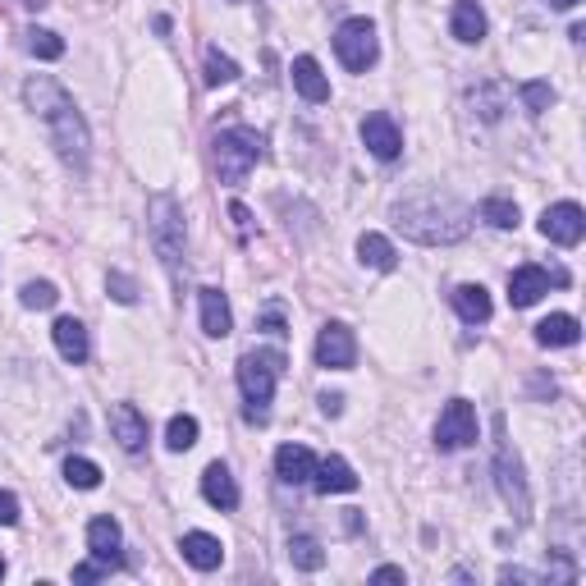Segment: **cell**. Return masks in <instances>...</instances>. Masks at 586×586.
<instances>
[{"label": "cell", "mask_w": 586, "mask_h": 586, "mask_svg": "<svg viewBox=\"0 0 586 586\" xmlns=\"http://www.w3.org/2000/svg\"><path fill=\"white\" fill-rule=\"evenodd\" d=\"M23 101H28V110H33L37 120L46 124V133H51V147L60 152V161H65L69 170L83 174L87 161H92V133H87V120L78 115L74 97H69V92L55 83V78L33 74L28 83H23Z\"/></svg>", "instance_id": "6da1fadb"}, {"label": "cell", "mask_w": 586, "mask_h": 586, "mask_svg": "<svg viewBox=\"0 0 586 586\" xmlns=\"http://www.w3.org/2000/svg\"><path fill=\"white\" fill-rule=\"evenodd\" d=\"M394 225H399L403 239L426 243V248H445V243L467 239L472 211L463 202H454L449 193H417L394 207Z\"/></svg>", "instance_id": "7a4b0ae2"}, {"label": "cell", "mask_w": 586, "mask_h": 586, "mask_svg": "<svg viewBox=\"0 0 586 586\" xmlns=\"http://www.w3.org/2000/svg\"><path fill=\"white\" fill-rule=\"evenodd\" d=\"M284 367H289V358H284L280 348H257V353H243L239 358V390L248 399L243 417L252 426L271 422V399H275V385H280Z\"/></svg>", "instance_id": "3957f363"}, {"label": "cell", "mask_w": 586, "mask_h": 586, "mask_svg": "<svg viewBox=\"0 0 586 586\" xmlns=\"http://www.w3.org/2000/svg\"><path fill=\"white\" fill-rule=\"evenodd\" d=\"M147 229H152V248L161 257V266L170 275L184 271V252H188V234H184V207L170 193H156L147 202Z\"/></svg>", "instance_id": "277c9868"}, {"label": "cell", "mask_w": 586, "mask_h": 586, "mask_svg": "<svg viewBox=\"0 0 586 586\" xmlns=\"http://www.w3.org/2000/svg\"><path fill=\"white\" fill-rule=\"evenodd\" d=\"M495 486H500V500L509 504L513 518L518 522L532 518V486H527L518 449H513L509 435H504V417H495Z\"/></svg>", "instance_id": "5b68a950"}, {"label": "cell", "mask_w": 586, "mask_h": 586, "mask_svg": "<svg viewBox=\"0 0 586 586\" xmlns=\"http://www.w3.org/2000/svg\"><path fill=\"white\" fill-rule=\"evenodd\" d=\"M266 156V138H261L257 129H225L216 138V174L220 184H243L252 170H257V161Z\"/></svg>", "instance_id": "8992f818"}, {"label": "cell", "mask_w": 586, "mask_h": 586, "mask_svg": "<svg viewBox=\"0 0 586 586\" xmlns=\"http://www.w3.org/2000/svg\"><path fill=\"white\" fill-rule=\"evenodd\" d=\"M376 28H371V19H344L335 33V55L339 65L348 69V74H367L371 65H376Z\"/></svg>", "instance_id": "52a82bcc"}, {"label": "cell", "mask_w": 586, "mask_h": 586, "mask_svg": "<svg viewBox=\"0 0 586 586\" xmlns=\"http://www.w3.org/2000/svg\"><path fill=\"white\" fill-rule=\"evenodd\" d=\"M477 445V408L467 399H449L440 422H435V449L440 454H454V449Z\"/></svg>", "instance_id": "ba28073f"}, {"label": "cell", "mask_w": 586, "mask_h": 586, "mask_svg": "<svg viewBox=\"0 0 586 586\" xmlns=\"http://www.w3.org/2000/svg\"><path fill=\"white\" fill-rule=\"evenodd\" d=\"M353 362H358V339H353V330H348L344 321H326L321 335H316V367L348 371Z\"/></svg>", "instance_id": "9c48e42d"}, {"label": "cell", "mask_w": 586, "mask_h": 586, "mask_svg": "<svg viewBox=\"0 0 586 586\" xmlns=\"http://www.w3.org/2000/svg\"><path fill=\"white\" fill-rule=\"evenodd\" d=\"M541 234L550 243H559V248H577L586 234V211L577 207V202H554L541 216Z\"/></svg>", "instance_id": "30bf717a"}, {"label": "cell", "mask_w": 586, "mask_h": 586, "mask_svg": "<svg viewBox=\"0 0 586 586\" xmlns=\"http://www.w3.org/2000/svg\"><path fill=\"white\" fill-rule=\"evenodd\" d=\"M550 284H568V271H541V266H518V271L509 275V303L513 307H532L541 303L545 293H550Z\"/></svg>", "instance_id": "8fae6325"}, {"label": "cell", "mask_w": 586, "mask_h": 586, "mask_svg": "<svg viewBox=\"0 0 586 586\" xmlns=\"http://www.w3.org/2000/svg\"><path fill=\"white\" fill-rule=\"evenodd\" d=\"M124 532L115 518H92L87 522V550H92V559H97L101 568H124Z\"/></svg>", "instance_id": "7c38bea8"}, {"label": "cell", "mask_w": 586, "mask_h": 586, "mask_svg": "<svg viewBox=\"0 0 586 586\" xmlns=\"http://www.w3.org/2000/svg\"><path fill=\"white\" fill-rule=\"evenodd\" d=\"M362 142H367V152L376 156V161H394V156L403 152V133L385 110H376V115L362 120Z\"/></svg>", "instance_id": "4fadbf2b"}, {"label": "cell", "mask_w": 586, "mask_h": 586, "mask_svg": "<svg viewBox=\"0 0 586 586\" xmlns=\"http://www.w3.org/2000/svg\"><path fill=\"white\" fill-rule=\"evenodd\" d=\"M110 435L120 440L124 454H142V449H147V417H142L133 403H115V408H110Z\"/></svg>", "instance_id": "5bb4252c"}, {"label": "cell", "mask_w": 586, "mask_h": 586, "mask_svg": "<svg viewBox=\"0 0 586 586\" xmlns=\"http://www.w3.org/2000/svg\"><path fill=\"white\" fill-rule=\"evenodd\" d=\"M202 495H207V504L211 509H220V513L239 509V481L229 477L225 463H211L207 472H202Z\"/></svg>", "instance_id": "9a60e30c"}, {"label": "cell", "mask_w": 586, "mask_h": 586, "mask_svg": "<svg viewBox=\"0 0 586 586\" xmlns=\"http://www.w3.org/2000/svg\"><path fill=\"white\" fill-rule=\"evenodd\" d=\"M197 303H202V330H207L211 339H225L229 330H234V312H229V298L216 289V284L197 289Z\"/></svg>", "instance_id": "2e32d148"}, {"label": "cell", "mask_w": 586, "mask_h": 586, "mask_svg": "<svg viewBox=\"0 0 586 586\" xmlns=\"http://www.w3.org/2000/svg\"><path fill=\"white\" fill-rule=\"evenodd\" d=\"M316 472V458L307 445H280V454H275V477L284 481V486H307Z\"/></svg>", "instance_id": "e0dca14e"}, {"label": "cell", "mask_w": 586, "mask_h": 586, "mask_svg": "<svg viewBox=\"0 0 586 586\" xmlns=\"http://www.w3.org/2000/svg\"><path fill=\"white\" fill-rule=\"evenodd\" d=\"M312 486L321 490V495H348V490H358V472H353V467H348L339 454H330V458H321V463H316Z\"/></svg>", "instance_id": "ac0fdd59"}, {"label": "cell", "mask_w": 586, "mask_h": 586, "mask_svg": "<svg viewBox=\"0 0 586 586\" xmlns=\"http://www.w3.org/2000/svg\"><path fill=\"white\" fill-rule=\"evenodd\" d=\"M179 550H184V559L197 568V573H216V568L225 564V545L207 532H188L184 541H179Z\"/></svg>", "instance_id": "d6986e66"}, {"label": "cell", "mask_w": 586, "mask_h": 586, "mask_svg": "<svg viewBox=\"0 0 586 586\" xmlns=\"http://www.w3.org/2000/svg\"><path fill=\"white\" fill-rule=\"evenodd\" d=\"M293 87H298V97L312 101V106L330 101V78L321 74V65H316L312 55H298V60H293Z\"/></svg>", "instance_id": "ffe728a7"}, {"label": "cell", "mask_w": 586, "mask_h": 586, "mask_svg": "<svg viewBox=\"0 0 586 586\" xmlns=\"http://www.w3.org/2000/svg\"><path fill=\"white\" fill-rule=\"evenodd\" d=\"M55 348H60V358L65 362H87V353H92V344H87V326L83 321H74V316H60V321H55Z\"/></svg>", "instance_id": "44dd1931"}, {"label": "cell", "mask_w": 586, "mask_h": 586, "mask_svg": "<svg viewBox=\"0 0 586 586\" xmlns=\"http://www.w3.org/2000/svg\"><path fill=\"white\" fill-rule=\"evenodd\" d=\"M449 33H454L463 46H477L481 37H486V10H481L477 0H458L454 19H449Z\"/></svg>", "instance_id": "7402d4cb"}, {"label": "cell", "mask_w": 586, "mask_h": 586, "mask_svg": "<svg viewBox=\"0 0 586 586\" xmlns=\"http://www.w3.org/2000/svg\"><path fill=\"white\" fill-rule=\"evenodd\" d=\"M577 339H582V326H577V316H568V312H554L536 326V344L541 348H573Z\"/></svg>", "instance_id": "603a6c76"}, {"label": "cell", "mask_w": 586, "mask_h": 586, "mask_svg": "<svg viewBox=\"0 0 586 586\" xmlns=\"http://www.w3.org/2000/svg\"><path fill=\"white\" fill-rule=\"evenodd\" d=\"M454 312L463 316L467 326H481V321H490V293L481 289V284H458L454 289Z\"/></svg>", "instance_id": "cb8c5ba5"}, {"label": "cell", "mask_w": 586, "mask_h": 586, "mask_svg": "<svg viewBox=\"0 0 586 586\" xmlns=\"http://www.w3.org/2000/svg\"><path fill=\"white\" fill-rule=\"evenodd\" d=\"M358 257H362V266H371V271H394V266H399V252H394V243L385 239V234H362Z\"/></svg>", "instance_id": "d4e9b609"}, {"label": "cell", "mask_w": 586, "mask_h": 586, "mask_svg": "<svg viewBox=\"0 0 586 586\" xmlns=\"http://www.w3.org/2000/svg\"><path fill=\"white\" fill-rule=\"evenodd\" d=\"M472 106H477V115L486 124H495L504 110H509V87L504 83H481L477 92H472Z\"/></svg>", "instance_id": "484cf974"}, {"label": "cell", "mask_w": 586, "mask_h": 586, "mask_svg": "<svg viewBox=\"0 0 586 586\" xmlns=\"http://www.w3.org/2000/svg\"><path fill=\"white\" fill-rule=\"evenodd\" d=\"M289 559H293V568H303V573H321V568H326V550H321L312 536H293Z\"/></svg>", "instance_id": "4316f807"}, {"label": "cell", "mask_w": 586, "mask_h": 586, "mask_svg": "<svg viewBox=\"0 0 586 586\" xmlns=\"http://www.w3.org/2000/svg\"><path fill=\"white\" fill-rule=\"evenodd\" d=\"M481 220L495 229H518V202H509V197H486V202H481Z\"/></svg>", "instance_id": "83f0119b"}, {"label": "cell", "mask_w": 586, "mask_h": 586, "mask_svg": "<svg viewBox=\"0 0 586 586\" xmlns=\"http://www.w3.org/2000/svg\"><path fill=\"white\" fill-rule=\"evenodd\" d=\"M165 445H170L174 454L193 449V445H197V417H188V413L170 417V426H165Z\"/></svg>", "instance_id": "f1b7e54d"}, {"label": "cell", "mask_w": 586, "mask_h": 586, "mask_svg": "<svg viewBox=\"0 0 586 586\" xmlns=\"http://www.w3.org/2000/svg\"><path fill=\"white\" fill-rule=\"evenodd\" d=\"M65 481L74 490H97L101 486V467L92 458H69L65 463Z\"/></svg>", "instance_id": "f546056e"}, {"label": "cell", "mask_w": 586, "mask_h": 586, "mask_svg": "<svg viewBox=\"0 0 586 586\" xmlns=\"http://www.w3.org/2000/svg\"><path fill=\"white\" fill-rule=\"evenodd\" d=\"M28 51H33L37 60H60V55H65V42H60V33H51V28H28Z\"/></svg>", "instance_id": "4dcf8cb0"}, {"label": "cell", "mask_w": 586, "mask_h": 586, "mask_svg": "<svg viewBox=\"0 0 586 586\" xmlns=\"http://www.w3.org/2000/svg\"><path fill=\"white\" fill-rule=\"evenodd\" d=\"M202 60H207V83H211V87L234 83V78H239V65H234L229 55H220L216 46H207V55H202Z\"/></svg>", "instance_id": "1f68e13d"}, {"label": "cell", "mask_w": 586, "mask_h": 586, "mask_svg": "<svg viewBox=\"0 0 586 586\" xmlns=\"http://www.w3.org/2000/svg\"><path fill=\"white\" fill-rule=\"evenodd\" d=\"M518 92H522V106H527V115H545V110H550V101H554V87L541 83V78L522 83Z\"/></svg>", "instance_id": "d6a6232c"}, {"label": "cell", "mask_w": 586, "mask_h": 586, "mask_svg": "<svg viewBox=\"0 0 586 586\" xmlns=\"http://www.w3.org/2000/svg\"><path fill=\"white\" fill-rule=\"evenodd\" d=\"M106 289H110V298H115V303H124V307L138 303V280H133V275H124V271H110L106 275Z\"/></svg>", "instance_id": "836d02e7"}, {"label": "cell", "mask_w": 586, "mask_h": 586, "mask_svg": "<svg viewBox=\"0 0 586 586\" xmlns=\"http://www.w3.org/2000/svg\"><path fill=\"white\" fill-rule=\"evenodd\" d=\"M55 284L46 280H33V284H23V307H33V312H46V307H55Z\"/></svg>", "instance_id": "e575fe53"}, {"label": "cell", "mask_w": 586, "mask_h": 586, "mask_svg": "<svg viewBox=\"0 0 586 586\" xmlns=\"http://www.w3.org/2000/svg\"><path fill=\"white\" fill-rule=\"evenodd\" d=\"M229 220H234V234L239 239H252V211L243 202H229Z\"/></svg>", "instance_id": "d590c367"}, {"label": "cell", "mask_w": 586, "mask_h": 586, "mask_svg": "<svg viewBox=\"0 0 586 586\" xmlns=\"http://www.w3.org/2000/svg\"><path fill=\"white\" fill-rule=\"evenodd\" d=\"M19 522V500L14 495H0V527H14Z\"/></svg>", "instance_id": "8d00e7d4"}, {"label": "cell", "mask_w": 586, "mask_h": 586, "mask_svg": "<svg viewBox=\"0 0 586 586\" xmlns=\"http://www.w3.org/2000/svg\"><path fill=\"white\" fill-rule=\"evenodd\" d=\"M261 330H271L275 339H284V335H289V330H284V316L275 312V307H271V312H266V316H261Z\"/></svg>", "instance_id": "74e56055"}, {"label": "cell", "mask_w": 586, "mask_h": 586, "mask_svg": "<svg viewBox=\"0 0 586 586\" xmlns=\"http://www.w3.org/2000/svg\"><path fill=\"white\" fill-rule=\"evenodd\" d=\"M97 577H106V568H101L97 559H92V564H78V568H74V582H97Z\"/></svg>", "instance_id": "f35d334b"}, {"label": "cell", "mask_w": 586, "mask_h": 586, "mask_svg": "<svg viewBox=\"0 0 586 586\" xmlns=\"http://www.w3.org/2000/svg\"><path fill=\"white\" fill-rule=\"evenodd\" d=\"M500 582H541V577L527 573V568H500Z\"/></svg>", "instance_id": "ab89813d"}, {"label": "cell", "mask_w": 586, "mask_h": 586, "mask_svg": "<svg viewBox=\"0 0 586 586\" xmlns=\"http://www.w3.org/2000/svg\"><path fill=\"white\" fill-rule=\"evenodd\" d=\"M371 582H403V568H394V564H380L376 573H371Z\"/></svg>", "instance_id": "60d3db41"}, {"label": "cell", "mask_w": 586, "mask_h": 586, "mask_svg": "<svg viewBox=\"0 0 586 586\" xmlns=\"http://www.w3.org/2000/svg\"><path fill=\"white\" fill-rule=\"evenodd\" d=\"M321 413L339 417V413H344V399H339V394H321Z\"/></svg>", "instance_id": "b9f144b4"}, {"label": "cell", "mask_w": 586, "mask_h": 586, "mask_svg": "<svg viewBox=\"0 0 586 586\" xmlns=\"http://www.w3.org/2000/svg\"><path fill=\"white\" fill-rule=\"evenodd\" d=\"M573 5H582V0H550V10H573Z\"/></svg>", "instance_id": "7bdbcfd3"}, {"label": "cell", "mask_w": 586, "mask_h": 586, "mask_svg": "<svg viewBox=\"0 0 586 586\" xmlns=\"http://www.w3.org/2000/svg\"><path fill=\"white\" fill-rule=\"evenodd\" d=\"M23 5H28V10H42V5H46V0H23Z\"/></svg>", "instance_id": "ee69618b"}, {"label": "cell", "mask_w": 586, "mask_h": 586, "mask_svg": "<svg viewBox=\"0 0 586 586\" xmlns=\"http://www.w3.org/2000/svg\"><path fill=\"white\" fill-rule=\"evenodd\" d=\"M0 577H5V559H0Z\"/></svg>", "instance_id": "f6af8a7d"}]
</instances>
